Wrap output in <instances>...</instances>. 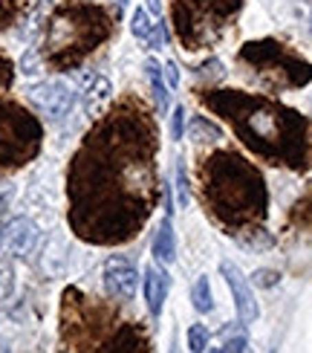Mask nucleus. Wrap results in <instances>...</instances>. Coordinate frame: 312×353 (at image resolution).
<instances>
[{
	"mask_svg": "<svg viewBox=\"0 0 312 353\" xmlns=\"http://www.w3.org/2000/svg\"><path fill=\"white\" fill-rule=\"evenodd\" d=\"M159 128L145 101L125 96L101 116L67 171L70 229L93 246L133 241L159 197Z\"/></svg>",
	"mask_w": 312,
	"mask_h": 353,
	"instance_id": "obj_1",
	"label": "nucleus"
},
{
	"mask_svg": "<svg viewBox=\"0 0 312 353\" xmlns=\"http://www.w3.org/2000/svg\"><path fill=\"white\" fill-rule=\"evenodd\" d=\"M197 101L226 122L246 148L269 165L306 171L312 159V134L306 116L278 99L243 90L202 87Z\"/></svg>",
	"mask_w": 312,
	"mask_h": 353,
	"instance_id": "obj_2",
	"label": "nucleus"
},
{
	"mask_svg": "<svg viewBox=\"0 0 312 353\" xmlns=\"http://www.w3.org/2000/svg\"><path fill=\"white\" fill-rule=\"evenodd\" d=\"M200 200L208 217L229 234L258 229L269 214V188L246 157L217 148L197 165Z\"/></svg>",
	"mask_w": 312,
	"mask_h": 353,
	"instance_id": "obj_3",
	"label": "nucleus"
},
{
	"mask_svg": "<svg viewBox=\"0 0 312 353\" xmlns=\"http://www.w3.org/2000/svg\"><path fill=\"white\" fill-rule=\"evenodd\" d=\"M61 336L76 353H147L151 339L139 321L118 319L113 307L70 287L61 301Z\"/></svg>",
	"mask_w": 312,
	"mask_h": 353,
	"instance_id": "obj_4",
	"label": "nucleus"
},
{
	"mask_svg": "<svg viewBox=\"0 0 312 353\" xmlns=\"http://www.w3.org/2000/svg\"><path fill=\"white\" fill-rule=\"evenodd\" d=\"M110 35L113 14L107 6L93 3V0H64L47 18L41 58L55 72H72Z\"/></svg>",
	"mask_w": 312,
	"mask_h": 353,
	"instance_id": "obj_5",
	"label": "nucleus"
},
{
	"mask_svg": "<svg viewBox=\"0 0 312 353\" xmlns=\"http://www.w3.org/2000/svg\"><path fill=\"white\" fill-rule=\"evenodd\" d=\"M246 0H171L174 35L188 52L208 50L226 35Z\"/></svg>",
	"mask_w": 312,
	"mask_h": 353,
	"instance_id": "obj_6",
	"label": "nucleus"
},
{
	"mask_svg": "<svg viewBox=\"0 0 312 353\" xmlns=\"http://www.w3.org/2000/svg\"><path fill=\"white\" fill-rule=\"evenodd\" d=\"M237 61L251 70L266 90H298L312 81V64L275 38L249 41L237 50Z\"/></svg>",
	"mask_w": 312,
	"mask_h": 353,
	"instance_id": "obj_7",
	"label": "nucleus"
},
{
	"mask_svg": "<svg viewBox=\"0 0 312 353\" xmlns=\"http://www.w3.org/2000/svg\"><path fill=\"white\" fill-rule=\"evenodd\" d=\"M43 128L23 105L0 99V171L32 163L41 151Z\"/></svg>",
	"mask_w": 312,
	"mask_h": 353,
	"instance_id": "obj_8",
	"label": "nucleus"
},
{
	"mask_svg": "<svg viewBox=\"0 0 312 353\" xmlns=\"http://www.w3.org/2000/svg\"><path fill=\"white\" fill-rule=\"evenodd\" d=\"M26 99L32 101L38 113L58 122V119H64V116H70L72 105H76V90L61 79H50V81H38L29 87Z\"/></svg>",
	"mask_w": 312,
	"mask_h": 353,
	"instance_id": "obj_9",
	"label": "nucleus"
},
{
	"mask_svg": "<svg viewBox=\"0 0 312 353\" xmlns=\"http://www.w3.org/2000/svg\"><path fill=\"white\" fill-rule=\"evenodd\" d=\"M220 275L226 278V284L231 290L234 299V310H237V325H251L260 316V307L255 299V290H251V281L240 272V267L231 261H220Z\"/></svg>",
	"mask_w": 312,
	"mask_h": 353,
	"instance_id": "obj_10",
	"label": "nucleus"
},
{
	"mask_svg": "<svg viewBox=\"0 0 312 353\" xmlns=\"http://www.w3.org/2000/svg\"><path fill=\"white\" fill-rule=\"evenodd\" d=\"M101 281H104V292L113 299V301H133L139 290V272L136 267L125 258V255H110L107 263H104V272H101Z\"/></svg>",
	"mask_w": 312,
	"mask_h": 353,
	"instance_id": "obj_11",
	"label": "nucleus"
},
{
	"mask_svg": "<svg viewBox=\"0 0 312 353\" xmlns=\"http://www.w3.org/2000/svg\"><path fill=\"white\" fill-rule=\"evenodd\" d=\"M41 241V232L29 217H12L9 223L0 229V249L9 258H29L35 252Z\"/></svg>",
	"mask_w": 312,
	"mask_h": 353,
	"instance_id": "obj_12",
	"label": "nucleus"
},
{
	"mask_svg": "<svg viewBox=\"0 0 312 353\" xmlns=\"http://www.w3.org/2000/svg\"><path fill=\"white\" fill-rule=\"evenodd\" d=\"M145 301H147V310H151L154 319L162 316V307H165V299H168V290H171V275L165 267H159L154 261L151 267L145 270Z\"/></svg>",
	"mask_w": 312,
	"mask_h": 353,
	"instance_id": "obj_13",
	"label": "nucleus"
},
{
	"mask_svg": "<svg viewBox=\"0 0 312 353\" xmlns=\"http://www.w3.org/2000/svg\"><path fill=\"white\" fill-rule=\"evenodd\" d=\"M151 252H154V261L159 263V267H168V263H174V261H176V238H174L171 217H162L159 229L154 232Z\"/></svg>",
	"mask_w": 312,
	"mask_h": 353,
	"instance_id": "obj_14",
	"label": "nucleus"
},
{
	"mask_svg": "<svg viewBox=\"0 0 312 353\" xmlns=\"http://www.w3.org/2000/svg\"><path fill=\"white\" fill-rule=\"evenodd\" d=\"M81 81H84V108H87L90 116H98L101 105L110 99L113 87L104 76H84Z\"/></svg>",
	"mask_w": 312,
	"mask_h": 353,
	"instance_id": "obj_15",
	"label": "nucleus"
},
{
	"mask_svg": "<svg viewBox=\"0 0 312 353\" xmlns=\"http://www.w3.org/2000/svg\"><path fill=\"white\" fill-rule=\"evenodd\" d=\"M145 76L151 81V90H154V105H156V113H165L168 110V84L162 79V67L154 58L145 61Z\"/></svg>",
	"mask_w": 312,
	"mask_h": 353,
	"instance_id": "obj_16",
	"label": "nucleus"
},
{
	"mask_svg": "<svg viewBox=\"0 0 312 353\" xmlns=\"http://www.w3.org/2000/svg\"><path fill=\"white\" fill-rule=\"evenodd\" d=\"M191 304H194V310L200 316H208L214 310V296H211V281H208V275H200L194 287H191Z\"/></svg>",
	"mask_w": 312,
	"mask_h": 353,
	"instance_id": "obj_17",
	"label": "nucleus"
},
{
	"mask_svg": "<svg viewBox=\"0 0 312 353\" xmlns=\"http://www.w3.org/2000/svg\"><path fill=\"white\" fill-rule=\"evenodd\" d=\"M29 9V0H0V32L18 23Z\"/></svg>",
	"mask_w": 312,
	"mask_h": 353,
	"instance_id": "obj_18",
	"label": "nucleus"
},
{
	"mask_svg": "<svg viewBox=\"0 0 312 353\" xmlns=\"http://www.w3.org/2000/svg\"><path fill=\"white\" fill-rule=\"evenodd\" d=\"M188 134H191V139H197V142H217V139H222V130L214 122H208L205 116H194V122L188 125Z\"/></svg>",
	"mask_w": 312,
	"mask_h": 353,
	"instance_id": "obj_19",
	"label": "nucleus"
},
{
	"mask_svg": "<svg viewBox=\"0 0 312 353\" xmlns=\"http://www.w3.org/2000/svg\"><path fill=\"white\" fill-rule=\"evenodd\" d=\"M130 32H133V38H139L142 43L151 38V32H154V18H151V12H147L145 6L133 9V14H130Z\"/></svg>",
	"mask_w": 312,
	"mask_h": 353,
	"instance_id": "obj_20",
	"label": "nucleus"
},
{
	"mask_svg": "<svg viewBox=\"0 0 312 353\" xmlns=\"http://www.w3.org/2000/svg\"><path fill=\"white\" fill-rule=\"evenodd\" d=\"M14 292V267L12 258L0 252V301H9Z\"/></svg>",
	"mask_w": 312,
	"mask_h": 353,
	"instance_id": "obj_21",
	"label": "nucleus"
},
{
	"mask_svg": "<svg viewBox=\"0 0 312 353\" xmlns=\"http://www.w3.org/2000/svg\"><path fill=\"white\" fill-rule=\"evenodd\" d=\"M176 205L180 209H188V203H191V188H188V176H185V165H183V159H176Z\"/></svg>",
	"mask_w": 312,
	"mask_h": 353,
	"instance_id": "obj_22",
	"label": "nucleus"
},
{
	"mask_svg": "<svg viewBox=\"0 0 312 353\" xmlns=\"http://www.w3.org/2000/svg\"><path fill=\"white\" fill-rule=\"evenodd\" d=\"M208 342H211V330L205 325H194L188 330V350L202 353V350H208Z\"/></svg>",
	"mask_w": 312,
	"mask_h": 353,
	"instance_id": "obj_23",
	"label": "nucleus"
},
{
	"mask_svg": "<svg viewBox=\"0 0 312 353\" xmlns=\"http://www.w3.org/2000/svg\"><path fill=\"white\" fill-rule=\"evenodd\" d=\"M12 81H14V64H12V58L0 50V93L9 90Z\"/></svg>",
	"mask_w": 312,
	"mask_h": 353,
	"instance_id": "obj_24",
	"label": "nucleus"
},
{
	"mask_svg": "<svg viewBox=\"0 0 312 353\" xmlns=\"http://www.w3.org/2000/svg\"><path fill=\"white\" fill-rule=\"evenodd\" d=\"M185 137V108L176 105V110L171 113V139L180 142Z\"/></svg>",
	"mask_w": 312,
	"mask_h": 353,
	"instance_id": "obj_25",
	"label": "nucleus"
},
{
	"mask_svg": "<svg viewBox=\"0 0 312 353\" xmlns=\"http://www.w3.org/2000/svg\"><path fill=\"white\" fill-rule=\"evenodd\" d=\"M249 281L255 284V287H275V284L280 281V275H278L275 270H258L255 275L249 278Z\"/></svg>",
	"mask_w": 312,
	"mask_h": 353,
	"instance_id": "obj_26",
	"label": "nucleus"
},
{
	"mask_svg": "<svg viewBox=\"0 0 312 353\" xmlns=\"http://www.w3.org/2000/svg\"><path fill=\"white\" fill-rule=\"evenodd\" d=\"M145 43H147V50H162V47H165V23L156 21V23H154L151 38H147Z\"/></svg>",
	"mask_w": 312,
	"mask_h": 353,
	"instance_id": "obj_27",
	"label": "nucleus"
},
{
	"mask_svg": "<svg viewBox=\"0 0 312 353\" xmlns=\"http://www.w3.org/2000/svg\"><path fill=\"white\" fill-rule=\"evenodd\" d=\"M38 64H41V55L32 50V52H26L23 55V61H21V70L26 72V76H35L38 72Z\"/></svg>",
	"mask_w": 312,
	"mask_h": 353,
	"instance_id": "obj_28",
	"label": "nucleus"
},
{
	"mask_svg": "<svg viewBox=\"0 0 312 353\" xmlns=\"http://www.w3.org/2000/svg\"><path fill=\"white\" fill-rule=\"evenodd\" d=\"M162 72H165V84H168V90H171V87L180 84V67H176V61H168Z\"/></svg>",
	"mask_w": 312,
	"mask_h": 353,
	"instance_id": "obj_29",
	"label": "nucleus"
},
{
	"mask_svg": "<svg viewBox=\"0 0 312 353\" xmlns=\"http://www.w3.org/2000/svg\"><path fill=\"white\" fill-rule=\"evenodd\" d=\"M222 347H226V353H243V347H246V336H234V339H229Z\"/></svg>",
	"mask_w": 312,
	"mask_h": 353,
	"instance_id": "obj_30",
	"label": "nucleus"
},
{
	"mask_svg": "<svg viewBox=\"0 0 312 353\" xmlns=\"http://www.w3.org/2000/svg\"><path fill=\"white\" fill-rule=\"evenodd\" d=\"M145 9H147V12H154L156 18H159V12H162V9H159V0H145Z\"/></svg>",
	"mask_w": 312,
	"mask_h": 353,
	"instance_id": "obj_31",
	"label": "nucleus"
},
{
	"mask_svg": "<svg viewBox=\"0 0 312 353\" xmlns=\"http://www.w3.org/2000/svg\"><path fill=\"white\" fill-rule=\"evenodd\" d=\"M0 353H9V345H6L3 339H0Z\"/></svg>",
	"mask_w": 312,
	"mask_h": 353,
	"instance_id": "obj_32",
	"label": "nucleus"
},
{
	"mask_svg": "<svg viewBox=\"0 0 312 353\" xmlns=\"http://www.w3.org/2000/svg\"><path fill=\"white\" fill-rule=\"evenodd\" d=\"M208 353H226V347H211V350H208Z\"/></svg>",
	"mask_w": 312,
	"mask_h": 353,
	"instance_id": "obj_33",
	"label": "nucleus"
}]
</instances>
